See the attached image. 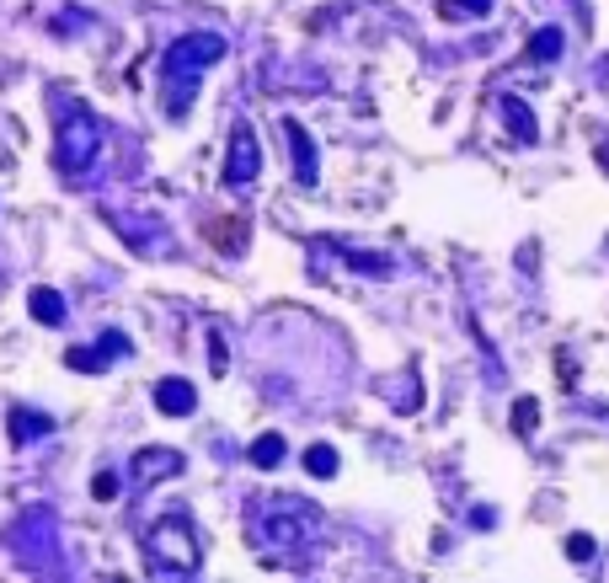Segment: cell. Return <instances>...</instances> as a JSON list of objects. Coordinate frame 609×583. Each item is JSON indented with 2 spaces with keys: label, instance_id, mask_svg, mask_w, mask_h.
I'll use <instances>...</instances> for the list:
<instances>
[{
  "label": "cell",
  "instance_id": "6da1fadb",
  "mask_svg": "<svg viewBox=\"0 0 609 583\" xmlns=\"http://www.w3.org/2000/svg\"><path fill=\"white\" fill-rule=\"evenodd\" d=\"M246 541L268 567H310L321 546V509L289 493L257 498L246 503Z\"/></svg>",
  "mask_w": 609,
  "mask_h": 583
},
{
  "label": "cell",
  "instance_id": "7a4b0ae2",
  "mask_svg": "<svg viewBox=\"0 0 609 583\" xmlns=\"http://www.w3.org/2000/svg\"><path fill=\"white\" fill-rule=\"evenodd\" d=\"M230 43L220 33H182L166 43L161 54V102H166V118L171 124H182L187 113H193V97L203 86V75L225 59Z\"/></svg>",
  "mask_w": 609,
  "mask_h": 583
},
{
  "label": "cell",
  "instance_id": "3957f363",
  "mask_svg": "<svg viewBox=\"0 0 609 583\" xmlns=\"http://www.w3.org/2000/svg\"><path fill=\"white\" fill-rule=\"evenodd\" d=\"M102 118L91 113L86 102H65V107H54V166H59V177H70V182H86L91 172H97V161H102Z\"/></svg>",
  "mask_w": 609,
  "mask_h": 583
},
{
  "label": "cell",
  "instance_id": "277c9868",
  "mask_svg": "<svg viewBox=\"0 0 609 583\" xmlns=\"http://www.w3.org/2000/svg\"><path fill=\"white\" fill-rule=\"evenodd\" d=\"M6 551L17 557V567L38 578H59L65 573V551H59V514L49 503H33V509H22L11 519L6 530Z\"/></svg>",
  "mask_w": 609,
  "mask_h": 583
},
{
  "label": "cell",
  "instance_id": "5b68a950",
  "mask_svg": "<svg viewBox=\"0 0 609 583\" xmlns=\"http://www.w3.org/2000/svg\"><path fill=\"white\" fill-rule=\"evenodd\" d=\"M145 562L155 578H198L203 573V541L193 530V519L182 509L161 514L145 535Z\"/></svg>",
  "mask_w": 609,
  "mask_h": 583
},
{
  "label": "cell",
  "instance_id": "8992f818",
  "mask_svg": "<svg viewBox=\"0 0 609 583\" xmlns=\"http://www.w3.org/2000/svg\"><path fill=\"white\" fill-rule=\"evenodd\" d=\"M257 172H262L257 129L236 124V134H230V156H225V182H230V188H246V182H257Z\"/></svg>",
  "mask_w": 609,
  "mask_h": 583
},
{
  "label": "cell",
  "instance_id": "52a82bcc",
  "mask_svg": "<svg viewBox=\"0 0 609 583\" xmlns=\"http://www.w3.org/2000/svg\"><path fill=\"white\" fill-rule=\"evenodd\" d=\"M182 471V455L177 450H161V444H145V450H134V460H129V482L145 493L150 482H161V477H177Z\"/></svg>",
  "mask_w": 609,
  "mask_h": 583
},
{
  "label": "cell",
  "instance_id": "ba28073f",
  "mask_svg": "<svg viewBox=\"0 0 609 583\" xmlns=\"http://www.w3.org/2000/svg\"><path fill=\"white\" fill-rule=\"evenodd\" d=\"M123 354H129V337H123V332H102L91 348H70L65 364H70V370H86V375H102L107 359H123Z\"/></svg>",
  "mask_w": 609,
  "mask_h": 583
},
{
  "label": "cell",
  "instance_id": "9c48e42d",
  "mask_svg": "<svg viewBox=\"0 0 609 583\" xmlns=\"http://www.w3.org/2000/svg\"><path fill=\"white\" fill-rule=\"evenodd\" d=\"M284 140H289V166H294V182L300 188H316L321 166H316V145H310V134L300 118H284Z\"/></svg>",
  "mask_w": 609,
  "mask_h": 583
},
{
  "label": "cell",
  "instance_id": "30bf717a",
  "mask_svg": "<svg viewBox=\"0 0 609 583\" xmlns=\"http://www.w3.org/2000/svg\"><path fill=\"white\" fill-rule=\"evenodd\" d=\"M155 407H161L166 418H193L198 386H193V380H182V375H166L161 386H155Z\"/></svg>",
  "mask_w": 609,
  "mask_h": 583
},
{
  "label": "cell",
  "instance_id": "8fae6325",
  "mask_svg": "<svg viewBox=\"0 0 609 583\" xmlns=\"http://www.w3.org/2000/svg\"><path fill=\"white\" fill-rule=\"evenodd\" d=\"M27 311H33L43 327H65V295H59V289H49V284H38L33 295H27Z\"/></svg>",
  "mask_w": 609,
  "mask_h": 583
},
{
  "label": "cell",
  "instance_id": "7c38bea8",
  "mask_svg": "<svg viewBox=\"0 0 609 583\" xmlns=\"http://www.w3.org/2000/svg\"><path fill=\"white\" fill-rule=\"evenodd\" d=\"M497 113H503V124H508V134H513V140H519V145H535V113H529V107L519 102V97H503V102H497Z\"/></svg>",
  "mask_w": 609,
  "mask_h": 583
},
{
  "label": "cell",
  "instance_id": "4fadbf2b",
  "mask_svg": "<svg viewBox=\"0 0 609 583\" xmlns=\"http://www.w3.org/2000/svg\"><path fill=\"white\" fill-rule=\"evenodd\" d=\"M49 418L43 412H33V407H11V444H27V439H43L49 434Z\"/></svg>",
  "mask_w": 609,
  "mask_h": 583
},
{
  "label": "cell",
  "instance_id": "5bb4252c",
  "mask_svg": "<svg viewBox=\"0 0 609 583\" xmlns=\"http://www.w3.org/2000/svg\"><path fill=\"white\" fill-rule=\"evenodd\" d=\"M284 450H289L284 434H262V439H252V450H246V455H252L257 471H273V466H284Z\"/></svg>",
  "mask_w": 609,
  "mask_h": 583
},
{
  "label": "cell",
  "instance_id": "9a60e30c",
  "mask_svg": "<svg viewBox=\"0 0 609 583\" xmlns=\"http://www.w3.org/2000/svg\"><path fill=\"white\" fill-rule=\"evenodd\" d=\"M209 236H214V247H220L225 257H236V252L246 247V241H241V236H246V220H214Z\"/></svg>",
  "mask_w": 609,
  "mask_h": 583
},
{
  "label": "cell",
  "instance_id": "2e32d148",
  "mask_svg": "<svg viewBox=\"0 0 609 583\" xmlns=\"http://www.w3.org/2000/svg\"><path fill=\"white\" fill-rule=\"evenodd\" d=\"M305 471H310V477H337V450H332V444H310V450H305Z\"/></svg>",
  "mask_w": 609,
  "mask_h": 583
},
{
  "label": "cell",
  "instance_id": "e0dca14e",
  "mask_svg": "<svg viewBox=\"0 0 609 583\" xmlns=\"http://www.w3.org/2000/svg\"><path fill=\"white\" fill-rule=\"evenodd\" d=\"M556 54H561V33H556V27H545V33L529 43V54H524V59H556Z\"/></svg>",
  "mask_w": 609,
  "mask_h": 583
},
{
  "label": "cell",
  "instance_id": "ac0fdd59",
  "mask_svg": "<svg viewBox=\"0 0 609 583\" xmlns=\"http://www.w3.org/2000/svg\"><path fill=\"white\" fill-rule=\"evenodd\" d=\"M535 423H540V412H535V402H529V396H524V402H513V428H519V434H529Z\"/></svg>",
  "mask_w": 609,
  "mask_h": 583
},
{
  "label": "cell",
  "instance_id": "d6986e66",
  "mask_svg": "<svg viewBox=\"0 0 609 583\" xmlns=\"http://www.w3.org/2000/svg\"><path fill=\"white\" fill-rule=\"evenodd\" d=\"M567 557H572V562H593V541H588V535H572V541H567Z\"/></svg>",
  "mask_w": 609,
  "mask_h": 583
},
{
  "label": "cell",
  "instance_id": "ffe728a7",
  "mask_svg": "<svg viewBox=\"0 0 609 583\" xmlns=\"http://www.w3.org/2000/svg\"><path fill=\"white\" fill-rule=\"evenodd\" d=\"M209 370H214V375L225 370V343H220V332H209Z\"/></svg>",
  "mask_w": 609,
  "mask_h": 583
},
{
  "label": "cell",
  "instance_id": "44dd1931",
  "mask_svg": "<svg viewBox=\"0 0 609 583\" xmlns=\"http://www.w3.org/2000/svg\"><path fill=\"white\" fill-rule=\"evenodd\" d=\"M91 487H97V498H102V503H107V498H118V477H113V471H102V477L91 482Z\"/></svg>",
  "mask_w": 609,
  "mask_h": 583
},
{
  "label": "cell",
  "instance_id": "7402d4cb",
  "mask_svg": "<svg viewBox=\"0 0 609 583\" xmlns=\"http://www.w3.org/2000/svg\"><path fill=\"white\" fill-rule=\"evenodd\" d=\"M455 11H492V0H449Z\"/></svg>",
  "mask_w": 609,
  "mask_h": 583
},
{
  "label": "cell",
  "instance_id": "603a6c76",
  "mask_svg": "<svg viewBox=\"0 0 609 583\" xmlns=\"http://www.w3.org/2000/svg\"><path fill=\"white\" fill-rule=\"evenodd\" d=\"M599 166H604V172H609V145H599Z\"/></svg>",
  "mask_w": 609,
  "mask_h": 583
}]
</instances>
